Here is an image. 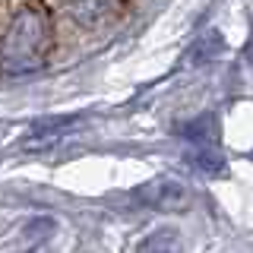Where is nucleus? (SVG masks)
I'll use <instances>...</instances> for the list:
<instances>
[{
  "label": "nucleus",
  "instance_id": "obj_3",
  "mask_svg": "<svg viewBox=\"0 0 253 253\" xmlns=\"http://www.w3.org/2000/svg\"><path fill=\"white\" fill-rule=\"evenodd\" d=\"M136 253H180V241L171 228H162V231H152L146 241L139 244Z\"/></svg>",
  "mask_w": 253,
  "mask_h": 253
},
{
  "label": "nucleus",
  "instance_id": "obj_1",
  "mask_svg": "<svg viewBox=\"0 0 253 253\" xmlns=\"http://www.w3.org/2000/svg\"><path fill=\"white\" fill-rule=\"evenodd\" d=\"M54 42L51 13L42 0H19L0 26V70L6 76H26L47 63Z\"/></svg>",
  "mask_w": 253,
  "mask_h": 253
},
{
  "label": "nucleus",
  "instance_id": "obj_2",
  "mask_svg": "<svg viewBox=\"0 0 253 253\" xmlns=\"http://www.w3.org/2000/svg\"><path fill=\"white\" fill-rule=\"evenodd\" d=\"M136 196L146 206H152V209H184L190 203V193L184 187L171 184V180H152V184H146Z\"/></svg>",
  "mask_w": 253,
  "mask_h": 253
}]
</instances>
